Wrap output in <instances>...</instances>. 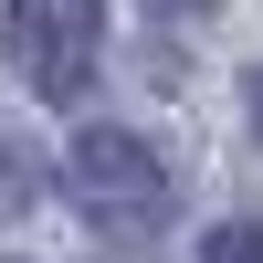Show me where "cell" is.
Here are the masks:
<instances>
[{
  "mask_svg": "<svg viewBox=\"0 0 263 263\" xmlns=\"http://www.w3.org/2000/svg\"><path fill=\"white\" fill-rule=\"evenodd\" d=\"M63 179H74V211L105 242H158L168 232V168L147 158V137H126V126H84Z\"/></svg>",
  "mask_w": 263,
  "mask_h": 263,
  "instance_id": "obj_1",
  "label": "cell"
},
{
  "mask_svg": "<svg viewBox=\"0 0 263 263\" xmlns=\"http://www.w3.org/2000/svg\"><path fill=\"white\" fill-rule=\"evenodd\" d=\"M0 42H11V74L42 105H84L95 95V53H105V0H11Z\"/></svg>",
  "mask_w": 263,
  "mask_h": 263,
  "instance_id": "obj_2",
  "label": "cell"
},
{
  "mask_svg": "<svg viewBox=\"0 0 263 263\" xmlns=\"http://www.w3.org/2000/svg\"><path fill=\"white\" fill-rule=\"evenodd\" d=\"M32 200H42V147H21L11 126H0V221L32 211Z\"/></svg>",
  "mask_w": 263,
  "mask_h": 263,
  "instance_id": "obj_3",
  "label": "cell"
},
{
  "mask_svg": "<svg viewBox=\"0 0 263 263\" xmlns=\"http://www.w3.org/2000/svg\"><path fill=\"white\" fill-rule=\"evenodd\" d=\"M200 263H263V221H232V232H211V253Z\"/></svg>",
  "mask_w": 263,
  "mask_h": 263,
  "instance_id": "obj_4",
  "label": "cell"
},
{
  "mask_svg": "<svg viewBox=\"0 0 263 263\" xmlns=\"http://www.w3.org/2000/svg\"><path fill=\"white\" fill-rule=\"evenodd\" d=\"M242 105H253V126H263V74H253V84H242Z\"/></svg>",
  "mask_w": 263,
  "mask_h": 263,
  "instance_id": "obj_5",
  "label": "cell"
},
{
  "mask_svg": "<svg viewBox=\"0 0 263 263\" xmlns=\"http://www.w3.org/2000/svg\"><path fill=\"white\" fill-rule=\"evenodd\" d=\"M190 11H200V0H190Z\"/></svg>",
  "mask_w": 263,
  "mask_h": 263,
  "instance_id": "obj_6",
  "label": "cell"
}]
</instances>
